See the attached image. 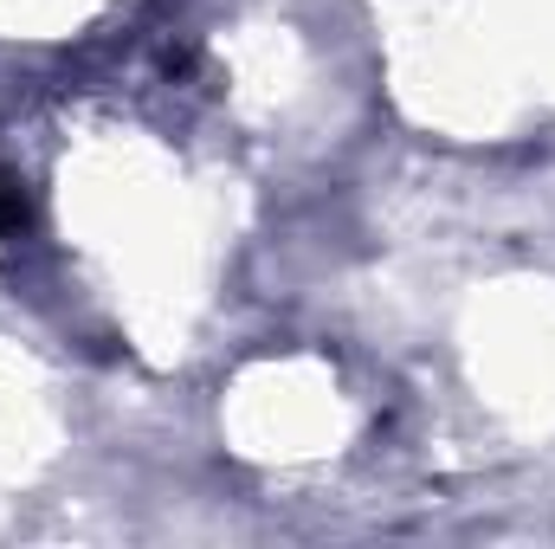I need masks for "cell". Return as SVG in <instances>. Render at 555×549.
I'll return each instance as SVG.
<instances>
[{"label": "cell", "instance_id": "6da1fadb", "mask_svg": "<svg viewBox=\"0 0 555 549\" xmlns=\"http://www.w3.org/2000/svg\"><path fill=\"white\" fill-rule=\"evenodd\" d=\"M33 227V201H26V181L0 168V240H20Z\"/></svg>", "mask_w": 555, "mask_h": 549}]
</instances>
